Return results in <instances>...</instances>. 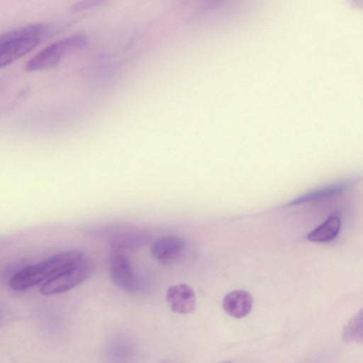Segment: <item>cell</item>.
<instances>
[{"mask_svg":"<svg viewBox=\"0 0 363 363\" xmlns=\"http://www.w3.org/2000/svg\"><path fill=\"white\" fill-rule=\"evenodd\" d=\"M41 41L37 38L3 39L0 38V68L26 55Z\"/></svg>","mask_w":363,"mask_h":363,"instance_id":"8992f818","label":"cell"},{"mask_svg":"<svg viewBox=\"0 0 363 363\" xmlns=\"http://www.w3.org/2000/svg\"><path fill=\"white\" fill-rule=\"evenodd\" d=\"M206 3L211 5L217 3L219 0H203Z\"/></svg>","mask_w":363,"mask_h":363,"instance_id":"4fadbf2b","label":"cell"},{"mask_svg":"<svg viewBox=\"0 0 363 363\" xmlns=\"http://www.w3.org/2000/svg\"><path fill=\"white\" fill-rule=\"evenodd\" d=\"M91 265L86 258L72 268L48 279L41 286L45 296L64 293L84 282L91 273Z\"/></svg>","mask_w":363,"mask_h":363,"instance_id":"3957f363","label":"cell"},{"mask_svg":"<svg viewBox=\"0 0 363 363\" xmlns=\"http://www.w3.org/2000/svg\"><path fill=\"white\" fill-rule=\"evenodd\" d=\"M360 324H362V313H360L359 316L357 315L351 320L345 330L344 335L346 336L347 340L357 341L359 340L358 335L362 337V328H358V325Z\"/></svg>","mask_w":363,"mask_h":363,"instance_id":"30bf717a","label":"cell"},{"mask_svg":"<svg viewBox=\"0 0 363 363\" xmlns=\"http://www.w3.org/2000/svg\"><path fill=\"white\" fill-rule=\"evenodd\" d=\"M351 5H353L356 7L362 6V0H348Z\"/></svg>","mask_w":363,"mask_h":363,"instance_id":"7c38bea8","label":"cell"},{"mask_svg":"<svg viewBox=\"0 0 363 363\" xmlns=\"http://www.w3.org/2000/svg\"><path fill=\"white\" fill-rule=\"evenodd\" d=\"M106 1L107 0H79L70 7V10L72 11H81L87 10L101 4Z\"/></svg>","mask_w":363,"mask_h":363,"instance_id":"8fae6325","label":"cell"},{"mask_svg":"<svg viewBox=\"0 0 363 363\" xmlns=\"http://www.w3.org/2000/svg\"><path fill=\"white\" fill-rule=\"evenodd\" d=\"M252 307L251 294L243 290H235L227 294L223 300L224 311L235 318L245 317Z\"/></svg>","mask_w":363,"mask_h":363,"instance_id":"ba28073f","label":"cell"},{"mask_svg":"<svg viewBox=\"0 0 363 363\" xmlns=\"http://www.w3.org/2000/svg\"><path fill=\"white\" fill-rule=\"evenodd\" d=\"M341 226L340 217L336 214L330 215L320 225L309 233L308 240L324 242L332 240L338 234Z\"/></svg>","mask_w":363,"mask_h":363,"instance_id":"9c48e42d","label":"cell"},{"mask_svg":"<svg viewBox=\"0 0 363 363\" xmlns=\"http://www.w3.org/2000/svg\"><path fill=\"white\" fill-rule=\"evenodd\" d=\"M84 258L83 253L79 250L60 252L21 269L10 279L9 286L15 291L29 289L72 268Z\"/></svg>","mask_w":363,"mask_h":363,"instance_id":"6da1fadb","label":"cell"},{"mask_svg":"<svg viewBox=\"0 0 363 363\" xmlns=\"http://www.w3.org/2000/svg\"><path fill=\"white\" fill-rule=\"evenodd\" d=\"M109 272L112 281L121 289L129 293H137L142 289L143 283L125 254L119 252L112 254Z\"/></svg>","mask_w":363,"mask_h":363,"instance_id":"277c9868","label":"cell"},{"mask_svg":"<svg viewBox=\"0 0 363 363\" xmlns=\"http://www.w3.org/2000/svg\"><path fill=\"white\" fill-rule=\"evenodd\" d=\"M87 43L84 35L76 34L55 42L31 58L26 65L28 72L52 68L60 61L62 56L74 50L81 48Z\"/></svg>","mask_w":363,"mask_h":363,"instance_id":"7a4b0ae2","label":"cell"},{"mask_svg":"<svg viewBox=\"0 0 363 363\" xmlns=\"http://www.w3.org/2000/svg\"><path fill=\"white\" fill-rule=\"evenodd\" d=\"M170 309L179 314H189L196 308V295L194 289L186 284L170 286L166 294Z\"/></svg>","mask_w":363,"mask_h":363,"instance_id":"52a82bcc","label":"cell"},{"mask_svg":"<svg viewBox=\"0 0 363 363\" xmlns=\"http://www.w3.org/2000/svg\"><path fill=\"white\" fill-rule=\"evenodd\" d=\"M185 246V242L182 238L166 235L155 241L151 247V254L160 263L164 265L170 264L182 256Z\"/></svg>","mask_w":363,"mask_h":363,"instance_id":"5b68a950","label":"cell"}]
</instances>
